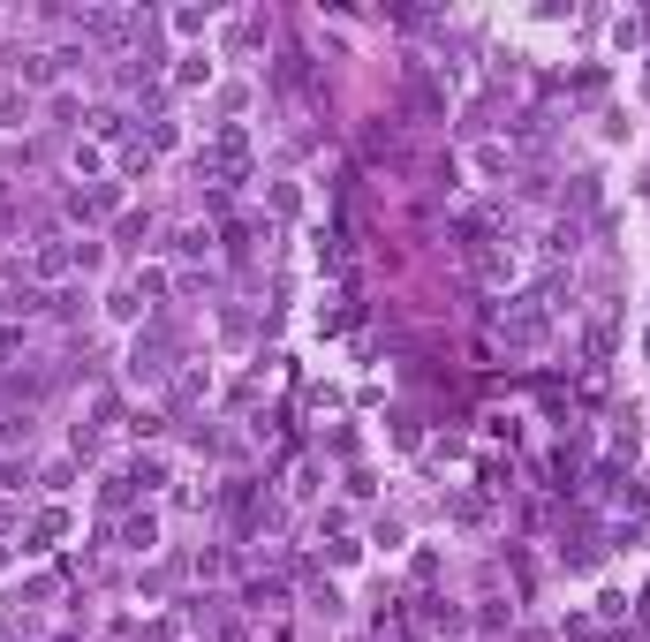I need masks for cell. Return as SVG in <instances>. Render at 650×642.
<instances>
[{"label": "cell", "instance_id": "4fadbf2b", "mask_svg": "<svg viewBox=\"0 0 650 642\" xmlns=\"http://www.w3.org/2000/svg\"><path fill=\"white\" fill-rule=\"evenodd\" d=\"M545 250H552V257H575V250H582V227H575V220H560V227L545 235Z\"/></svg>", "mask_w": 650, "mask_h": 642}, {"label": "cell", "instance_id": "2e32d148", "mask_svg": "<svg viewBox=\"0 0 650 642\" xmlns=\"http://www.w3.org/2000/svg\"><path fill=\"white\" fill-rule=\"evenodd\" d=\"M280 597H288V590H280V582H250V590H242V605H250V612H273Z\"/></svg>", "mask_w": 650, "mask_h": 642}, {"label": "cell", "instance_id": "52a82bcc", "mask_svg": "<svg viewBox=\"0 0 650 642\" xmlns=\"http://www.w3.org/2000/svg\"><path fill=\"white\" fill-rule=\"evenodd\" d=\"M167 250H174V257H212L220 242H212V227H174V235H167Z\"/></svg>", "mask_w": 650, "mask_h": 642}, {"label": "cell", "instance_id": "cb8c5ba5", "mask_svg": "<svg viewBox=\"0 0 650 642\" xmlns=\"http://www.w3.org/2000/svg\"><path fill=\"white\" fill-rule=\"evenodd\" d=\"M0 567H8V552H0Z\"/></svg>", "mask_w": 650, "mask_h": 642}, {"label": "cell", "instance_id": "8fae6325", "mask_svg": "<svg viewBox=\"0 0 650 642\" xmlns=\"http://www.w3.org/2000/svg\"><path fill=\"white\" fill-rule=\"evenodd\" d=\"M31 121V91H0V129H23Z\"/></svg>", "mask_w": 650, "mask_h": 642}, {"label": "cell", "instance_id": "44dd1931", "mask_svg": "<svg viewBox=\"0 0 650 642\" xmlns=\"http://www.w3.org/2000/svg\"><path fill=\"white\" fill-rule=\"evenodd\" d=\"M8 529H23V514H16V499L0 491V537H8Z\"/></svg>", "mask_w": 650, "mask_h": 642}, {"label": "cell", "instance_id": "277c9868", "mask_svg": "<svg viewBox=\"0 0 650 642\" xmlns=\"http://www.w3.org/2000/svg\"><path fill=\"white\" fill-rule=\"evenodd\" d=\"M152 544H159V514H129V522H121V552H152Z\"/></svg>", "mask_w": 650, "mask_h": 642}, {"label": "cell", "instance_id": "7402d4cb", "mask_svg": "<svg viewBox=\"0 0 650 642\" xmlns=\"http://www.w3.org/2000/svg\"><path fill=\"white\" fill-rule=\"evenodd\" d=\"M8 612H16V597H0V620H8Z\"/></svg>", "mask_w": 650, "mask_h": 642}, {"label": "cell", "instance_id": "7a4b0ae2", "mask_svg": "<svg viewBox=\"0 0 650 642\" xmlns=\"http://www.w3.org/2000/svg\"><path fill=\"white\" fill-rule=\"evenodd\" d=\"M598 552H605V544H598V522H575V529L560 522V559H567V567H590Z\"/></svg>", "mask_w": 650, "mask_h": 642}, {"label": "cell", "instance_id": "6da1fadb", "mask_svg": "<svg viewBox=\"0 0 650 642\" xmlns=\"http://www.w3.org/2000/svg\"><path fill=\"white\" fill-rule=\"evenodd\" d=\"M61 537H69V507H46V514H31V529H23V552H53Z\"/></svg>", "mask_w": 650, "mask_h": 642}, {"label": "cell", "instance_id": "9c48e42d", "mask_svg": "<svg viewBox=\"0 0 650 642\" xmlns=\"http://www.w3.org/2000/svg\"><path fill=\"white\" fill-rule=\"evenodd\" d=\"M424 620H431V627H446V635H462L469 612H462V605H446V597H424Z\"/></svg>", "mask_w": 650, "mask_h": 642}, {"label": "cell", "instance_id": "e0dca14e", "mask_svg": "<svg viewBox=\"0 0 650 642\" xmlns=\"http://www.w3.org/2000/svg\"><path fill=\"white\" fill-rule=\"evenodd\" d=\"M129 288H137V295H144V303H159V295H167V272H159V265H144V272H137V280H129Z\"/></svg>", "mask_w": 650, "mask_h": 642}, {"label": "cell", "instance_id": "d6986e66", "mask_svg": "<svg viewBox=\"0 0 650 642\" xmlns=\"http://www.w3.org/2000/svg\"><path fill=\"white\" fill-rule=\"evenodd\" d=\"M205 23H212L205 8H174V31H182V38H205Z\"/></svg>", "mask_w": 650, "mask_h": 642}, {"label": "cell", "instance_id": "ffe728a7", "mask_svg": "<svg viewBox=\"0 0 650 642\" xmlns=\"http://www.w3.org/2000/svg\"><path fill=\"white\" fill-rule=\"evenodd\" d=\"M507 167H514V159L499 152V144H484V152H477V174H507Z\"/></svg>", "mask_w": 650, "mask_h": 642}, {"label": "cell", "instance_id": "7c38bea8", "mask_svg": "<svg viewBox=\"0 0 650 642\" xmlns=\"http://www.w3.org/2000/svg\"><path fill=\"white\" fill-rule=\"evenodd\" d=\"M144 235H152V220H144V212H129V220L114 227V250H144Z\"/></svg>", "mask_w": 650, "mask_h": 642}, {"label": "cell", "instance_id": "9a60e30c", "mask_svg": "<svg viewBox=\"0 0 650 642\" xmlns=\"http://www.w3.org/2000/svg\"><path fill=\"white\" fill-rule=\"evenodd\" d=\"M310 612H318V620H341V590H333V582H318V590H310Z\"/></svg>", "mask_w": 650, "mask_h": 642}, {"label": "cell", "instance_id": "603a6c76", "mask_svg": "<svg viewBox=\"0 0 650 642\" xmlns=\"http://www.w3.org/2000/svg\"><path fill=\"white\" fill-rule=\"evenodd\" d=\"M0 642H31V635H0Z\"/></svg>", "mask_w": 650, "mask_h": 642}, {"label": "cell", "instance_id": "8992f818", "mask_svg": "<svg viewBox=\"0 0 650 642\" xmlns=\"http://www.w3.org/2000/svg\"><path fill=\"white\" fill-rule=\"evenodd\" d=\"M174 84H182V91H197V84H212V53H205V46H189V53H182V61H174Z\"/></svg>", "mask_w": 650, "mask_h": 642}, {"label": "cell", "instance_id": "5b68a950", "mask_svg": "<svg viewBox=\"0 0 650 642\" xmlns=\"http://www.w3.org/2000/svg\"><path fill=\"white\" fill-rule=\"evenodd\" d=\"M38 310H53V295L38 288V280H16V288H8V318H38Z\"/></svg>", "mask_w": 650, "mask_h": 642}, {"label": "cell", "instance_id": "30bf717a", "mask_svg": "<svg viewBox=\"0 0 650 642\" xmlns=\"http://www.w3.org/2000/svg\"><path fill=\"white\" fill-rule=\"evenodd\" d=\"M91 136H106V144L129 136V106H99V114H91Z\"/></svg>", "mask_w": 650, "mask_h": 642}, {"label": "cell", "instance_id": "5bb4252c", "mask_svg": "<svg viewBox=\"0 0 650 642\" xmlns=\"http://www.w3.org/2000/svg\"><path fill=\"white\" fill-rule=\"evenodd\" d=\"M106 318H144V295L137 288H114V295H106Z\"/></svg>", "mask_w": 650, "mask_h": 642}, {"label": "cell", "instance_id": "ba28073f", "mask_svg": "<svg viewBox=\"0 0 650 642\" xmlns=\"http://www.w3.org/2000/svg\"><path fill=\"white\" fill-rule=\"evenodd\" d=\"M16 76H23V84H53L61 61H53V53H16Z\"/></svg>", "mask_w": 650, "mask_h": 642}, {"label": "cell", "instance_id": "ac0fdd59", "mask_svg": "<svg viewBox=\"0 0 650 642\" xmlns=\"http://www.w3.org/2000/svg\"><path fill=\"white\" fill-rule=\"evenodd\" d=\"M23 484H31V461H0V491H8V499H16Z\"/></svg>", "mask_w": 650, "mask_h": 642}, {"label": "cell", "instance_id": "3957f363", "mask_svg": "<svg viewBox=\"0 0 650 642\" xmlns=\"http://www.w3.org/2000/svg\"><path fill=\"white\" fill-rule=\"evenodd\" d=\"M114 204H121V189H114V182H106V189H76V197H69V220H106Z\"/></svg>", "mask_w": 650, "mask_h": 642}]
</instances>
